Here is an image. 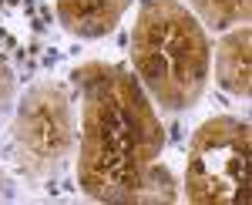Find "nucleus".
I'll return each mask as SVG.
<instances>
[{
    "label": "nucleus",
    "mask_w": 252,
    "mask_h": 205,
    "mask_svg": "<svg viewBox=\"0 0 252 205\" xmlns=\"http://www.w3.org/2000/svg\"><path fill=\"white\" fill-rule=\"evenodd\" d=\"M81 94L78 185L94 202H135L145 171L165 148V128L138 77L118 64L74 68Z\"/></svg>",
    "instance_id": "nucleus-1"
},
{
    "label": "nucleus",
    "mask_w": 252,
    "mask_h": 205,
    "mask_svg": "<svg viewBox=\"0 0 252 205\" xmlns=\"http://www.w3.org/2000/svg\"><path fill=\"white\" fill-rule=\"evenodd\" d=\"M131 68L161 111H189L212 74L205 27L182 0H145L131 31Z\"/></svg>",
    "instance_id": "nucleus-2"
},
{
    "label": "nucleus",
    "mask_w": 252,
    "mask_h": 205,
    "mask_svg": "<svg viewBox=\"0 0 252 205\" xmlns=\"http://www.w3.org/2000/svg\"><path fill=\"white\" fill-rule=\"evenodd\" d=\"M78 145L74 108L67 91L54 81H37L20 98L10 131L7 155L24 178H51L71 162Z\"/></svg>",
    "instance_id": "nucleus-3"
},
{
    "label": "nucleus",
    "mask_w": 252,
    "mask_h": 205,
    "mask_svg": "<svg viewBox=\"0 0 252 205\" xmlns=\"http://www.w3.org/2000/svg\"><path fill=\"white\" fill-rule=\"evenodd\" d=\"M185 199L192 205L249 202V121L215 114L198 125L185 162Z\"/></svg>",
    "instance_id": "nucleus-4"
},
{
    "label": "nucleus",
    "mask_w": 252,
    "mask_h": 205,
    "mask_svg": "<svg viewBox=\"0 0 252 205\" xmlns=\"http://www.w3.org/2000/svg\"><path fill=\"white\" fill-rule=\"evenodd\" d=\"M131 0H54L58 24L78 40H101L115 31Z\"/></svg>",
    "instance_id": "nucleus-5"
},
{
    "label": "nucleus",
    "mask_w": 252,
    "mask_h": 205,
    "mask_svg": "<svg viewBox=\"0 0 252 205\" xmlns=\"http://www.w3.org/2000/svg\"><path fill=\"white\" fill-rule=\"evenodd\" d=\"M215 84L235 98L252 91V31L242 24L215 44Z\"/></svg>",
    "instance_id": "nucleus-6"
},
{
    "label": "nucleus",
    "mask_w": 252,
    "mask_h": 205,
    "mask_svg": "<svg viewBox=\"0 0 252 205\" xmlns=\"http://www.w3.org/2000/svg\"><path fill=\"white\" fill-rule=\"evenodd\" d=\"M195 17H202L205 27L225 31L235 24H249L252 14V0H189Z\"/></svg>",
    "instance_id": "nucleus-7"
},
{
    "label": "nucleus",
    "mask_w": 252,
    "mask_h": 205,
    "mask_svg": "<svg viewBox=\"0 0 252 205\" xmlns=\"http://www.w3.org/2000/svg\"><path fill=\"white\" fill-rule=\"evenodd\" d=\"M135 202H165V205L178 202L172 171L155 162V165L145 171V178H141V185H138V192H135Z\"/></svg>",
    "instance_id": "nucleus-8"
},
{
    "label": "nucleus",
    "mask_w": 252,
    "mask_h": 205,
    "mask_svg": "<svg viewBox=\"0 0 252 205\" xmlns=\"http://www.w3.org/2000/svg\"><path fill=\"white\" fill-rule=\"evenodd\" d=\"M14 98H17V81H14V71L0 61V118H7V114H10Z\"/></svg>",
    "instance_id": "nucleus-9"
},
{
    "label": "nucleus",
    "mask_w": 252,
    "mask_h": 205,
    "mask_svg": "<svg viewBox=\"0 0 252 205\" xmlns=\"http://www.w3.org/2000/svg\"><path fill=\"white\" fill-rule=\"evenodd\" d=\"M7 195V175H3V168H0V199Z\"/></svg>",
    "instance_id": "nucleus-10"
}]
</instances>
